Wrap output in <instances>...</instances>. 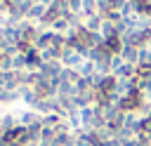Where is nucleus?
Segmentation results:
<instances>
[{
    "label": "nucleus",
    "instance_id": "nucleus-1",
    "mask_svg": "<svg viewBox=\"0 0 151 146\" xmlns=\"http://www.w3.org/2000/svg\"><path fill=\"white\" fill-rule=\"evenodd\" d=\"M61 64H64V68H80L83 57H80L73 47H64V49H61Z\"/></svg>",
    "mask_w": 151,
    "mask_h": 146
},
{
    "label": "nucleus",
    "instance_id": "nucleus-2",
    "mask_svg": "<svg viewBox=\"0 0 151 146\" xmlns=\"http://www.w3.org/2000/svg\"><path fill=\"white\" fill-rule=\"evenodd\" d=\"M45 14H47V5L35 2V5H33L28 12H26V19H28V21H38V24H40V21L45 19Z\"/></svg>",
    "mask_w": 151,
    "mask_h": 146
},
{
    "label": "nucleus",
    "instance_id": "nucleus-3",
    "mask_svg": "<svg viewBox=\"0 0 151 146\" xmlns=\"http://www.w3.org/2000/svg\"><path fill=\"white\" fill-rule=\"evenodd\" d=\"M120 57L125 59V64H139V47H134V45H123V49H120Z\"/></svg>",
    "mask_w": 151,
    "mask_h": 146
},
{
    "label": "nucleus",
    "instance_id": "nucleus-4",
    "mask_svg": "<svg viewBox=\"0 0 151 146\" xmlns=\"http://www.w3.org/2000/svg\"><path fill=\"white\" fill-rule=\"evenodd\" d=\"M101 24H104V16H101V14H87V16L83 19V26H85L87 31H92V33H99Z\"/></svg>",
    "mask_w": 151,
    "mask_h": 146
},
{
    "label": "nucleus",
    "instance_id": "nucleus-5",
    "mask_svg": "<svg viewBox=\"0 0 151 146\" xmlns=\"http://www.w3.org/2000/svg\"><path fill=\"white\" fill-rule=\"evenodd\" d=\"M42 118H40V113L38 111H24L21 115H19V125H24V127H31V125H35V122H40Z\"/></svg>",
    "mask_w": 151,
    "mask_h": 146
}]
</instances>
